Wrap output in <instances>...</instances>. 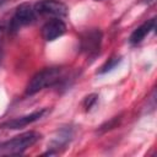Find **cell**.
<instances>
[{
  "mask_svg": "<svg viewBox=\"0 0 157 157\" xmlns=\"http://www.w3.org/2000/svg\"><path fill=\"white\" fill-rule=\"evenodd\" d=\"M64 76L61 67H47L40 71H38L28 82L26 87V94L32 96L37 92L44 90L45 87L54 86L58 83Z\"/></svg>",
  "mask_w": 157,
  "mask_h": 157,
  "instance_id": "obj_1",
  "label": "cell"
},
{
  "mask_svg": "<svg viewBox=\"0 0 157 157\" xmlns=\"http://www.w3.org/2000/svg\"><path fill=\"white\" fill-rule=\"evenodd\" d=\"M42 139V135L37 131H27L20 134L2 144H0V155L16 156L23 153Z\"/></svg>",
  "mask_w": 157,
  "mask_h": 157,
  "instance_id": "obj_2",
  "label": "cell"
},
{
  "mask_svg": "<svg viewBox=\"0 0 157 157\" xmlns=\"http://www.w3.org/2000/svg\"><path fill=\"white\" fill-rule=\"evenodd\" d=\"M33 9L38 15L53 16L54 18H63L69 13L67 6L60 0H39L34 4Z\"/></svg>",
  "mask_w": 157,
  "mask_h": 157,
  "instance_id": "obj_3",
  "label": "cell"
},
{
  "mask_svg": "<svg viewBox=\"0 0 157 157\" xmlns=\"http://www.w3.org/2000/svg\"><path fill=\"white\" fill-rule=\"evenodd\" d=\"M36 15L37 13H36L34 9L29 4L23 2V4L18 5L16 11H15V15L10 22V31L16 32L22 26H27V25L34 22Z\"/></svg>",
  "mask_w": 157,
  "mask_h": 157,
  "instance_id": "obj_4",
  "label": "cell"
},
{
  "mask_svg": "<svg viewBox=\"0 0 157 157\" xmlns=\"http://www.w3.org/2000/svg\"><path fill=\"white\" fill-rule=\"evenodd\" d=\"M102 42V32L97 28L87 29L80 37V48L88 55H96L99 52Z\"/></svg>",
  "mask_w": 157,
  "mask_h": 157,
  "instance_id": "obj_5",
  "label": "cell"
},
{
  "mask_svg": "<svg viewBox=\"0 0 157 157\" xmlns=\"http://www.w3.org/2000/svg\"><path fill=\"white\" fill-rule=\"evenodd\" d=\"M66 32V25L60 18H52L42 27V37L47 42H53Z\"/></svg>",
  "mask_w": 157,
  "mask_h": 157,
  "instance_id": "obj_6",
  "label": "cell"
},
{
  "mask_svg": "<svg viewBox=\"0 0 157 157\" xmlns=\"http://www.w3.org/2000/svg\"><path fill=\"white\" fill-rule=\"evenodd\" d=\"M45 113H47V109L43 108V109L37 110V112H33V113H31V114H27V115H23V117H18V118L11 119V120L4 123V124L1 125V128L12 129V130L25 128V126H27V125H29V124L37 121L38 119H40Z\"/></svg>",
  "mask_w": 157,
  "mask_h": 157,
  "instance_id": "obj_7",
  "label": "cell"
},
{
  "mask_svg": "<svg viewBox=\"0 0 157 157\" xmlns=\"http://www.w3.org/2000/svg\"><path fill=\"white\" fill-rule=\"evenodd\" d=\"M155 28H156V18H151V20L144 22L141 26H139L136 29H134V32L131 33V36L129 38V42L134 45L141 43L146 38V36H148L152 31H155Z\"/></svg>",
  "mask_w": 157,
  "mask_h": 157,
  "instance_id": "obj_8",
  "label": "cell"
},
{
  "mask_svg": "<svg viewBox=\"0 0 157 157\" xmlns=\"http://www.w3.org/2000/svg\"><path fill=\"white\" fill-rule=\"evenodd\" d=\"M120 121H121V114H120V115H117V117H113L112 119H109L108 121H105L104 124H102V125L98 128L97 132H98V134H104V132H107V131H109V130L117 128V126L120 124Z\"/></svg>",
  "mask_w": 157,
  "mask_h": 157,
  "instance_id": "obj_9",
  "label": "cell"
},
{
  "mask_svg": "<svg viewBox=\"0 0 157 157\" xmlns=\"http://www.w3.org/2000/svg\"><path fill=\"white\" fill-rule=\"evenodd\" d=\"M121 61V56H118V55H114V56H112V58H109L102 66H101V69L98 70V74L99 75H102V74H105V72H109V71H112L119 63Z\"/></svg>",
  "mask_w": 157,
  "mask_h": 157,
  "instance_id": "obj_10",
  "label": "cell"
},
{
  "mask_svg": "<svg viewBox=\"0 0 157 157\" xmlns=\"http://www.w3.org/2000/svg\"><path fill=\"white\" fill-rule=\"evenodd\" d=\"M97 98H98V96H97L96 93H92V94H90V96H87V97L85 98L83 105H85L86 110H90V109L94 105V103L97 102Z\"/></svg>",
  "mask_w": 157,
  "mask_h": 157,
  "instance_id": "obj_11",
  "label": "cell"
},
{
  "mask_svg": "<svg viewBox=\"0 0 157 157\" xmlns=\"http://www.w3.org/2000/svg\"><path fill=\"white\" fill-rule=\"evenodd\" d=\"M156 0H139V2H142V4H146V5H151L153 4Z\"/></svg>",
  "mask_w": 157,
  "mask_h": 157,
  "instance_id": "obj_12",
  "label": "cell"
},
{
  "mask_svg": "<svg viewBox=\"0 0 157 157\" xmlns=\"http://www.w3.org/2000/svg\"><path fill=\"white\" fill-rule=\"evenodd\" d=\"M1 36H2V28H0V38H1Z\"/></svg>",
  "mask_w": 157,
  "mask_h": 157,
  "instance_id": "obj_13",
  "label": "cell"
}]
</instances>
